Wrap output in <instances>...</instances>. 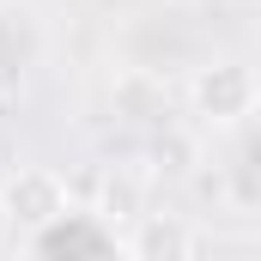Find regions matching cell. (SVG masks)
Listing matches in <instances>:
<instances>
[{"label":"cell","instance_id":"obj_1","mask_svg":"<svg viewBox=\"0 0 261 261\" xmlns=\"http://www.w3.org/2000/svg\"><path fill=\"white\" fill-rule=\"evenodd\" d=\"M182 97H189V110H195L206 128H237V122L255 116L261 79H255V67L237 61V55H213V61H200L195 73H189Z\"/></svg>","mask_w":261,"mask_h":261},{"label":"cell","instance_id":"obj_2","mask_svg":"<svg viewBox=\"0 0 261 261\" xmlns=\"http://www.w3.org/2000/svg\"><path fill=\"white\" fill-rule=\"evenodd\" d=\"M0 219H6L12 231H31V237L55 231V225L67 219L61 170H49V164H18V170L0 182Z\"/></svg>","mask_w":261,"mask_h":261},{"label":"cell","instance_id":"obj_3","mask_svg":"<svg viewBox=\"0 0 261 261\" xmlns=\"http://www.w3.org/2000/svg\"><path fill=\"white\" fill-rule=\"evenodd\" d=\"M128 261H195V225L182 213H146L128 231Z\"/></svg>","mask_w":261,"mask_h":261},{"label":"cell","instance_id":"obj_4","mask_svg":"<svg viewBox=\"0 0 261 261\" xmlns=\"http://www.w3.org/2000/svg\"><path fill=\"white\" fill-rule=\"evenodd\" d=\"M146 170H134V164H116V170H103L97 176V200H91V213L103 219V225H116V231H134L152 206H146Z\"/></svg>","mask_w":261,"mask_h":261}]
</instances>
